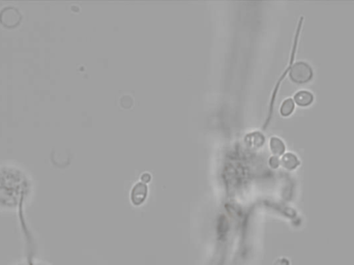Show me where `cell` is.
Instances as JSON below:
<instances>
[{"label":"cell","instance_id":"obj_1","mask_svg":"<svg viewBox=\"0 0 354 265\" xmlns=\"http://www.w3.org/2000/svg\"><path fill=\"white\" fill-rule=\"evenodd\" d=\"M313 77V70L311 66L303 61L296 62L290 70V78L293 82L303 84L309 82Z\"/></svg>","mask_w":354,"mask_h":265},{"label":"cell","instance_id":"obj_2","mask_svg":"<svg viewBox=\"0 0 354 265\" xmlns=\"http://www.w3.org/2000/svg\"><path fill=\"white\" fill-rule=\"evenodd\" d=\"M20 19L21 15L15 7H5L0 13V21L5 26H14L18 24Z\"/></svg>","mask_w":354,"mask_h":265},{"label":"cell","instance_id":"obj_3","mask_svg":"<svg viewBox=\"0 0 354 265\" xmlns=\"http://www.w3.org/2000/svg\"><path fill=\"white\" fill-rule=\"evenodd\" d=\"M147 186L144 183H138L137 185L134 186L132 193H131V199L133 203L135 205H140L145 200L147 196Z\"/></svg>","mask_w":354,"mask_h":265},{"label":"cell","instance_id":"obj_4","mask_svg":"<svg viewBox=\"0 0 354 265\" xmlns=\"http://www.w3.org/2000/svg\"><path fill=\"white\" fill-rule=\"evenodd\" d=\"M313 100V94L308 90H300L298 93H295L294 96V101L300 106H309Z\"/></svg>","mask_w":354,"mask_h":265},{"label":"cell","instance_id":"obj_5","mask_svg":"<svg viewBox=\"0 0 354 265\" xmlns=\"http://www.w3.org/2000/svg\"><path fill=\"white\" fill-rule=\"evenodd\" d=\"M281 163L286 169L292 170V169H294V168H296L299 166L300 160H299L298 157H296L295 155L288 153V154H285L283 156V158L281 159Z\"/></svg>","mask_w":354,"mask_h":265},{"label":"cell","instance_id":"obj_6","mask_svg":"<svg viewBox=\"0 0 354 265\" xmlns=\"http://www.w3.org/2000/svg\"><path fill=\"white\" fill-rule=\"evenodd\" d=\"M270 144H271V149H272V151L274 155L279 156V155L284 154L285 144H284V142L280 138L272 137L271 139V143Z\"/></svg>","mask_w":354,"mask_h":265},{"label":"cell","instance_id":"obj_7","mask_svg":"<svg viewBox=\"0 0 354 265\" xmlns=\"http://www.w3.org/2000/svg\"><path fill=\"white\" fill-rule=\"evenodd\" d=\"M294 110V101L292 99H287L283 102L281 106V114L283 116L290 115Z\"/></svg>","mask_w":354,"mask_h":265},{"label":"cell","instance_id":"obj_8","mask_svg":"<svg viewBox=\"0 0 354 265\" xmlns=\"http://www.w3.org/2000/svg\"><path fill=\"white\" fill-rule=\"evenodd\" d=\"M270 164L272 168H277L280 165V159H277L276 157H272L271 159H270Z\"/></svg>","mask_w":354,"mask_h":265},{"label":"cell","instance_id":"obj_9","mask_svg":"<svg viewBox=\"0 0 354 265\" xmlns=\"http://www.w3.org/2000/svg\"><path fill=\"white\" fill-rule=\"evenodd\" d=\"M141 179L143 183H148L150 181V174L149 173H144L141 176Z\"/></svg>","mask_w":354,"mask_h":265}]
</instances>
